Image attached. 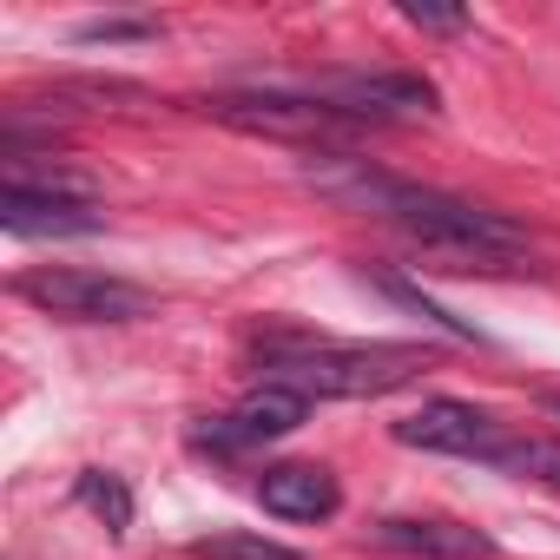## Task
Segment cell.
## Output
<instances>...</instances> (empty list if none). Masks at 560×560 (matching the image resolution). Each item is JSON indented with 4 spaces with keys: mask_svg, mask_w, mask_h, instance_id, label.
<instances>
[{
    "mask_svg": "<svg viewBox=\"0 0 560 560\" xmlns=\"http://www.w3.org/2000/svg\"><path fill=\"white\" fill-rule=\"evenodd\" d=\"M304 178H311L330 205L363 211V218H376V224L416 237V244L435 250V257H462V270H527V264H521L527 231H521L514 218L475 205V198H455V191H442V185H416V178H402V172H383V165H370V159H357V152H330V145H317V152L304 159Z\"/></svg>",
    "mask_w": 560,
    "mask_h": 560,
    "instance_id": "1",
    "label": "cell"
},
{
    "mask_svg": "<svg viewBox=\"0 0 560 560\" xmlns=\"http://www.w3.org/2000/svg\"><path fill=\"white\" fill-rule=\"evenodd\" d=\"M257 370L277 389H298L304 402H363L416 383L429 370L422 343H330L311 330H270L257 337Z\"/></svg>",
    "mask_w": 560,
    "mask_h": 560,
    "instance_id": "2",
    "label": "cell"
},
{
    "mask_svg": "<svg viewBox=\"0 0 560 560\" xmlns=\"http://www.w3.org/2000/svg\"><path fill=\"white\" fill-rule=\"evenodd\" d=\"M14 298H27L34 311H47V317H67V324H139V317H152L159 311V298L152 291H139V284H126V277H106V270H27V277H14Z\"/></svg>",
    "mask_w": 560,
    "mask_h": 560,
    "instance_id": "3",
    "label": "cell"
},
{
    "mask_svg": "<svg viewBox=\"0 0 560 560\" xmlns=\"http://www.w3.org/2000/svg\"><path fill=\"white\" fill-rule=\"evenodd\" d=\"M291 93L343 113L350 126H409V119H429L435 113V80L422 73H317V80H298Z\"/></svg>",
    "mask_w": 560,
    "mask_h": 560,
    "instance_id": "4",
    "label": "cell"
},
{
    "mask_svg": "<svg viewBox=\"0 0 560 560\" xmlns=\"http://www.w3.org/2000/svg\"><path fill=\"white\" fill-rule=\"evenodd\" d=\"M205 113L237 126V132H270V139H343V132H357L343 113H330V106H317L304 93H277V86H264V93H218V100H205Z\"/></svg>",
    "mask_w": 560,
    "mask_h": 560,
    "instance_id": "5",
    "label": "cell"
},
{
    "mask_svg": "<svg viewBox=\"0 0 560 560\" xmlns=\"http://www.w3.org/2000/svg\"><path fill=\"white\" fill-rule=\"evenodd\" d=\"M304 416H311V402H304L298 389L264 383V389H250L231 416L191 422V448H198V455H244V448H257V442H277V435L304 429Z\"/></svg>",
    "mask_w": 560,
    "mask_h": 560,
    "instance_id": "6",
    "label": "cell"
},
{
    "mask_svg": "<svg viewBox=\"0 0 560 560\" xmlns=\"http://www.w3.org/2000/svg\"><path fill=\"white\" fill-rule=\"evenodd\" d=\"M402 448H429V455H468V462H494V448L508 442V429L488 416V409H475V402H462V396H429L422 409H409L396 429H389Z\"/></svg>",
    "mask_w": 560,
    "mask_h": 560,
    "instance_id": "7",
    "label": "cell"
},
{
    "mask_svg": "<svg viewBox=\"0 0 560 560\" xmlns=\"http://www.w3.org/2000/svg\"><path fill=\"white\" fill-rule=\"evenodd\" d=\"M370 540L389 553H416V560H494V534L468 521H442V514H389L370 527Z\"/></svg>",
    "mask_w": 560,
    "mask_h": 560,
    "instance_id": "8",
    "label": "cell"
},
{
    "mask_svg": "<svg viewBox=\"0 0 560 560\" xmlns=\"http://www.w3.org/2000/svg\"><path fill=\"white\" fill-rule=\"evenodd\" d=\"M257 501L277 521H330L343 508V481L324 462H277L257 475Z\"/></svg>",
    "mask_w": 560,
    "mask_h": 560,
    "instance_id": "9",
    "label": "cell"
},
{
    "mask_svg": "<svg viewBox=\"0 0 560 560\" xmlns=\"http://www.w3.org/2000/svg\"><path fill=\"white\" fill-rule=\"evenodd\" d=\"M0 231H8V237H93V231H106V211L60 205V198H27V191H0Z\"/></svg>",
    "mask_w": 560,
    "mask_h": 560,
    "instance_id": "10",
    "label": "cell"
},
{
    "mask_svg": "<svg viewBox=\"0 0 560 560\" xmlns=\"http://www.w3.org/2000/svg\"><path fill=\"white\" fill-rule=\"evenodd\" d=\"M0 191H27V198H60V205H100V185L73 165H40V152H8V185Z\"/></svg>",
    "mask_w": 560,
    "mask_h": 560,
    "instance_id": "11",
    "label": "cell"
},
{
    "mask_svg": "<svg viewBox=\"0 0 560 560\" xmlns=\"http://www.w3.org/2000/svg\"><path fill=\"white\" fill-rule=\"evenodd\" d=\"M488 468L521 475V481H540V488H560V442L553 435H508Z\"/></svg>",
    "mask_w": 560,
    "mask_h": 560,
    "instance_id": "12",
    "label": "cell"
},
{
    "mask_svg": "<svg viewBox=\"0 0 560 560\" xmlns=\"http://www.w3.org/2000/svg\"><path fill=\"white\" fill-rule=\"evenodd\" d=\"M191 560H311L304 547H284V540H270V534H198L191 540Z\"/></svg>",
    "mask_w": 560,
    "mask_h": 560,
    "instance_id": "13",
    "label": "cell"
},
{
    "mask_svg": "<svg viewBox=\"0 0 560 560\" xmlns=\"http://www.w3.org/2000/svg\"><path fill=\"white\" fill-rule=\"evenodd\" d=\"M73 494H80V508H93L113 534H126L132 527V488L119 481V475H106V468H86L80 481H73Z\"/></svg>",
    "mask_w": 560,
    "mask_h": 560,
    "instance_id": "14",
    "label": "cell"
},
{
    "mask_svg": "<svg viewBox=\"0 0 560 560\" xmlns=\"http://www.w3.org/2000/svg\"><path fill=\"white\" fill-rule=\"evenodd\" d=\"M73 40H80V47H126V40H159V21H86Z\"/></svg>",
    "mask_w": 560,
    "mask_h": 560,
    "instance_id": "15",
    "label": "cell"
},
{
    "mask_svg": "<svg viewBox=\"0 0 560 560\" xmlns=\"http://www.w3.org/2000/svg\"><path fill=\"white\" fill-rule=\"evenodd\" d=\"M402 21H409V27H422V34H462V27H468V14H462V8H422V0H409Z\"/></svg>",
    "mask_w": 560,
    "mask_h": 560,
    "instance_id": "16",
    "label": "cell"
},
{
    "mask_svg": "<svg viewBox=\"0 0 560 560\" xmlns=\"http://www.w3.org/2000/svg\"><path fill=\"white\" fill-rule=\"evenodd\" d=\"M547 409H553V416H560V396H553V402H547Z\"/></svg>",
    "mask_w": 560,
    "mask_h": 560,
    "instance_id": "17",
    "label": "cell"
}]
</instances>
